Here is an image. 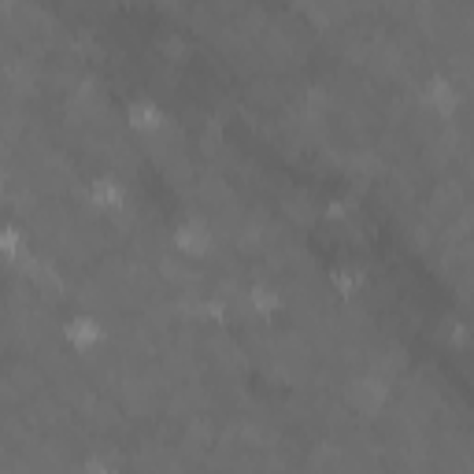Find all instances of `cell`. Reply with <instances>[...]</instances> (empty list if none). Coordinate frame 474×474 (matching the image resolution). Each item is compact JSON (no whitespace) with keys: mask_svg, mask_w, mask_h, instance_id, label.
Masks as SVG:
<instances>
[{"mask_svg":"<svg viewBox=\"0 0 474 474\" xmlns=\"http://www.w3.org/2000/svg\"><path fill=\"white\" fill-rule=\"evenodd\" d=\"M86 474H119L112 463H105V460H89L86 463Z\"/></svg>","mask_w":474,"mask_h":474,"instance_id":"cell-11","label":"cell"},{"mask_svg":"<svg viewBox=\"0 0 474 474\" xmlns=\"http://www.w3.org/2000/svg\"><path fill=\"white\" fill-rule=\"evenodd\" d=\"M249 304H253V312H260V315H271L282 300H278V293L271 290V285H256V290H253V297H249Z\"/></svg>","mask_w":474,"mask_h":474,"instance_id":"cell-9","label":"cell"},{"mask_svg":"<svg viewBox=\"0 0 474 474\" xmlns=\"http://www.w3.org/2000/svg\"><path fill=\"white\" fill-rule=\"evenodd\" d=\"M127 119L141 134H159L163 130V112L152 105V100H134V105L127 108Z\"/></svg>","mask_w":474,"mask_h":474,"instance_id":"cell-6","label":"cell"},{"mask_svg":"<svg viewBox=\"0 0 474 474\" xmlns=\"http://www.w3.org/2000/svg\"><path fill=\"white\" fill-rule=\"evenodd\" d=\"M385 397H389V389L382 378H356L348 385V400H353V408L360 416H378L385 408Z\"/></svg>","mask_w":474,"mask_h":474,"instance_id":"cell-1","label":"cell"},{"mask_svg":"<svg viewBox=\"0 0 474 474\" xmlns=\"http://www.w3.org/2000/svg\"><path fill=\"white\" fill-rule=\"evenodd\" d=\"M27 275H30V282L37 285L41 293H56L59 285H64V278H59V267L49 263V260H30L27 263Z\"/></svg>","mask_w":474,"mask_h":474,"instance_id":"cell-7","label":"cell"},{"mask_svg":"<svg viewBox=\"0 0 474 474\" xmlns=\"http://www.w3.org/2000/svg\"><path fill=\"white\" fill-rule=\"evenodd\" d=\"M423 97H426V108L434 112L438 119H452L456 108H460V93H456V86H452L448 78H434Z\"/></svg>","mask_w":474,"mask_h":474,"instance_id":"cell-3","label":"cell"},{"mask_svg":"<svg viewBox=\"0 0 474 474\" xmlns=\"http://www.w3.org/2000/svg\"><path fill=\"white\" fill-rule=\"evenodd\" d=\"M0 256L4 260H23L27 256V237L15 226H0Z\"/></svg>","mask_w":474,"mask_h":474,"instance_id":"cell-8","label":"cell"},{"mask_svg":"<svg viewBox=\"0 0 474 474\" xmlns=\"http://www.w3.org/2000/svg\"><path fill=\"white\" fill-rule=\"evenodd\" d=\"M64 338H67V345L74 348V353H89V348H97V345H100V338H105V330H100V322H97V319L78 315V319H71V322L64 326Z\"/></svg>","mask_w":474,"mask_h":474,"instance_id":"cell-4","label":"cell"},{"mask_svg":"<svg viewBox=\"0 0 474 474\" xmlns=\"http://www.w3.org/2000/svg\"><path fill=\"white\" fill-rule=\"evenodd\" d=\"M175 245H178V253L182 256H208L212 249V230H208V222H200V219H190V222H182L178 230H175Z\"/></svg>","mask_w":474,"mask_h":474,"instance_id":"cell-2","label":"cell"},{"mask_svg":"<svg viewBox=\"0 0 474 474\" xmlns=\"http://www.w3.org/2000/svg\"><path fill=\"white\" fill-rule=\"evenodd\" d=\"M122 200H127V190H122V182H115L112 175H100L89 182V204L100 212H115L122 208Z\"/></svg>","mask_w":474,"mask_h":474,"instance_id":"cell-5","label":"cell"},{"mask_svg":"<svg viewBox=\"0 0 474 474\" xmlns=\"http://www.w3.org/2000/svg\"><path fill=\"white\" fill-rule=\"evenodd\" d=\"M334 282H338V290H341V293H356V290H360V282H363V275L348 267V271H338V275H334Z\"/></svg>","mask_w":474,"mask_h":474,"instance_id":"cell-10","label":"cell"}]
</instances>
